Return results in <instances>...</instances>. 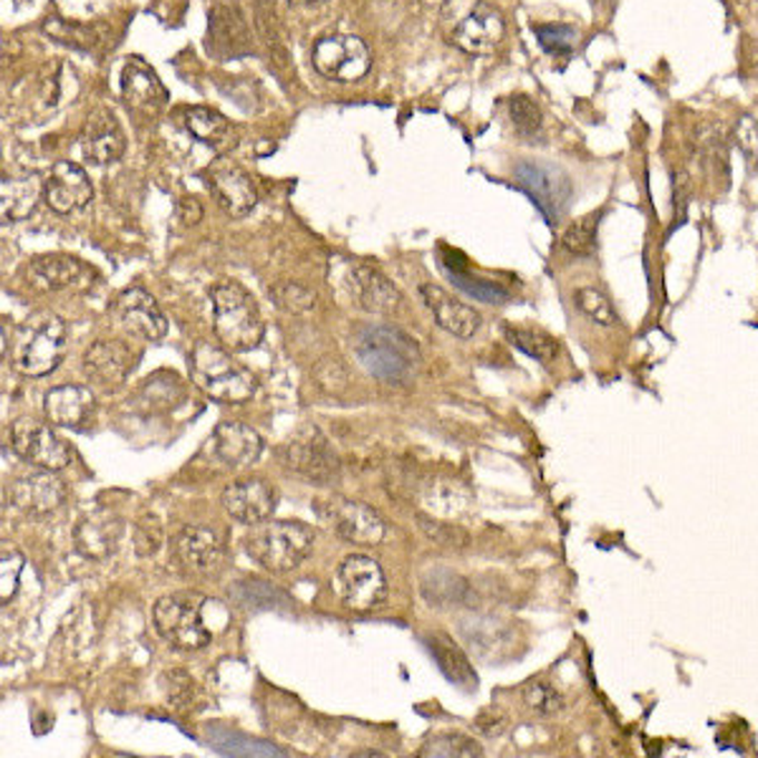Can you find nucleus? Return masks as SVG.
Returning a JSON list of instances; mask_svg holds the SVG:
<instances>
[{
  "instance_id": "obj_1",
  "label": "nucleus",
  "mask_w": 758,
  "mask_h": 758,
  "mask_svg": "<svg viewBox=\"0 0 758 758\" xmlns=\"http://www.w3.org/2000/svg\"><path fill=\"white\" fill-rule=\"evenodd\" d=\"M213 329L230 352H250L264 339L258 304L236 280H220L210 288Z\"/></svg>"
},
{
  "instance_id": "obj_2",
  "label": "nucleus",
  "mask_w": 758,
  "mask_h": 758,
  "mask_svg": "<svg viewBox=\"0 0 758 758\" xmlns=\"http://www.w3.org/2000/svg\"><path fill=\"white\" fill-rule=\"evenodd\" d=\"M248 557L266 572L286 574L304 564L314 549V531L302 521H260L248 531Z\"/></svg>"
},
{
  "instance_id": "obj_3",
  "label": "nucleus",
  "mask_w": 758,
  "mask_h": 758,
  "mask_svg": "<svg viewBox=\"0 0 758 758\" xmlns=\"http://www.w3.org/2000/svg\"><path fill=\"white\" fill-rule=\"evenodd\" d=\"M69 326L51 312L33 314L18 326L13 344V367L26 377H46L67 357Z\"/></svg>"
},
{
  "instance_id": "obj_4",
  "label": "nucleus",
  "mask_w": 758,
  "mask_h": 758,
  "mask_svg": "<svg viewBox=\"0 0 758 758\" xmlns=\"http://www.w3.org/2000/svg\"><path fill=\"white\" fill-rule=\"evenodd\" d=\"M445 41L465 53H491L503 39V21L485 0H445L440 8Z\"/></svg>"
},
{
  "instance_id": "obj_5",
  "label": "nucleus",
  "mask_w": 758,
  "mask_h": 758,
  "mask_svg": "<svg viewBox=\"0 0 758 758\" xmlns=\"http://www.w3.org/2000/svg\"><path fill=\"white\" fill-rule=\"evenodd\" d=\"M190 374L200 392H205L210 400L230 402V405L250 400L258 390V382L250 370L243 367L220 346L208 342H200L193 350Z\"/></svg>"
},
{
  "instance_id": "obj_6",
  "label": "nucleus",
  "mask_w": 758,
  "mask_h": 758,
  "mask_svg": "<svg viewBox=\"0 0 758 758\" xmlns=\"http://www.w3.org/2000/svg\"><path fill=\"white\" fill-rule=\"evenodd\" d=\"M208 599L190 592L165 594L155 602L157 634L175 650H200L210 642V630L203 620V607Z\"/></svg>"
},
{
  "instance_id": "obj_7",
  "label": "nucleus",
  "mask_w": 758,
  "mask_h": 758,
  "mask_svg": "<svg viewBox=\"0 0 758 758\" xmlns=\"http://www.w3.org/2000/svg\"><path fill=\"white\" fill-rule=\"evenodd\" d=\"M336 589L344 607L352 612H372L387 599L385 572L377 561L364 554H352L342 561Z\"/></svg>"
},
{
  "instance_id": "obj_8",
  "label": "nucleus",
  "mask_w": 758,
  "mask_h": 758,
  "mask_svg": "<svg viewBox=\"0 0 758 758\" xmlns=\"http://www.w3.org/2000/svg\"><path fill=\"white\" fill-rule=\"evenodd\" d=\"M319 513L326 526L350 544L374 547L385 539V521L367 503L344 499V495H329L319 503Z\"/></svg>"
},
{
  "instance_id": "obj_9",
  "label": "nucleus",
  "mask_w": 758,
  "mask_h": 758,
  "mask_svg": "<svg viewBox=\"0 0 758 758\" xmlns=\"http://www.w3.org/2000/svg\"><path fill=\"white\" fill-rule=\"evenodd\" d=\"M516 183L549 223H557L569 210L574 187L569 175L559 167L547 163H521L516 167Z\"/></svg>"
},
{
  "instance_id": "obj_10",
  "label": "nucleus",
  "mask_w": 758,
  "mask_h": 758,
  "mask_svg": "<svg viewBox=\"0 0 758 758\" xmlns=\"http://www.w3.org/2000/svg\"><path fill=\"white\" fill-rule=\"evenodd\" d=\"M312 63L322 77L339 83H352L367 77L372 53L367 43L357 39V36H324V39L314 43Z\"/></svg>"
},
{
  "instance_id": "obj_11",
  "label": "nucleus",
  "mask_w": 758,
  "mask_h": 758,
  "mask_svg": "<svg viewBox=\"0 0 758 758\" xmlns=\"http://www.w3.org/2000/svg\"><path fill=\"white\" fill-rule=\"evenodd\" d=\"M264 453V440L256 430L243 423H223L213 430L203 447V457L215 471H246Z\"/></svg>"
},
{
  "instance_id": "obj_12",
  "label": "nucleus",
  "mask_w": 758,
  "mask_h": 758,
  "mask_svg": "<svg viewBox=\"0 0 758 758\" xmlns=\"http://www.w3.org/2000/svg\"><path fill=\"white\" fill-rule=\"evenodd\" d=\"M13 451L26 463L39 465L41 471H63L71 463V447L63 437L53 433L49 425L33 417H18L11 430Z\"/></svg>"
},
{
  "instance_id": "obj_13",
  "label": "nucleus",
  "mask_w": 758,
  "mask_h": 758,
  "mask_svg": "<svg viewBox=\"0 0 758 758\" xmlns=\"http://www.w3.org/2000/svg\"><path fill=\"white\" fill-rule=\"evenodd\" d=\"M284 463L288 471L316 483L332 481L339 473V457L332 451L329 440L312 425L298 430L284 445Z\"/></svg>"
},
{
  "instance_id": "obj_14",
  "label": "nucleus",
  "mask_w": 758,
  "mask_h": 758,
  "mask_svg": "<svg viewBox=\"0 0 758 758\" xmlns=\"http://www.w3.org/2000/svg\"><path fill=\"white\" fill-rule=\"evenodd\" d=\"M208 190L220 205V210L230 218H246V215L258 205V193L250 177L240 167L230 163H215L205 173Z\"/></svg>"
},
{
  "instance_id": "obj_15",
  "label": "nucleus",
  "mask_w": 758,
  "mask_h": 758,
  "mask_svg": "<svg viewBox=\"0 0 758 758\" xmlns=\"http://www.w3.org/2000/svg\"><path fill=\"white\" fill-rule=\"evenodd\" d=\"M93 198L89 175L77 163H56L43 183V200L53 213L71 215L87 208Z\"/></svg>"
},
{
  "instance_id": "obj_16",
  "label": "nucleus",
  "mask_w": 758,
  "mask_h": 758,
  "mask_svg": "<svg viewBox=\"0 0 758 758\" xmlns=\"http://www.w3.org/2000/svg\"><path fill=\"white\" fill-rule=\"evenodd\" d=\"M173 554L190 572L208 574L226 557V536L210 526H185L173 541Z\"/></svg>"
},
{
  "instance_id": "obj_17",
  "label": "nucleus",
  "mask_w": 758,
  "mask_h": 758,
  "mask_svg": "<svg viewBox=\"0 0 758 758\" xmlns=\"http://www.w3.org/2000/svg\"><path fill=\"white\" fill-rule=\"evenodd\" d=\"M93 278H97V274L83 260L61 256V253L41 256L28 266V280L39 292H67V288L83 292V288L93 286Z\"/></svg>"
},
{
  "instance_id": "obj_18",
  "label": "nucleus",
  "mask_w": 758,
  "mask_h": 758,
  "mask_svg": "<svg viewBox=\"0 0 758 758\" xmlns=\"http://www.w3.org/2000/svg\"><path fill=\"white\" fill-rule=\"evenodd\" d=\"M223 509L230 519L248 526H256L260 521H268L276 511V493L270 483L264 479H240L233 481L223 491Z\"/></svg>"
},
{
  "instance_id": "obj_19",
  "label": "nucleus",
  "mask_w": 758,
  "mask_h": 758,
  "mask_svg": "<svg viewBox=\"0 0 758 758\" xmlns=\"http://www.w3.org/2000/svg\"><path fill=\"white\" fill-rule=\"evenodd\" d=\"M117 319L129 334L139 336L145 342H157L167 334V319L160 306L147 294L145 288H127L117 298Z\"/></svg>"
},
{
  "instance_id": "obj_20",
  "label": "nucleus",
  "mask_w": 758,
  "mask_h": 758,
  "mask_svg": "<svg viewBox=\"0 0 758 758\" xmlns=\"http://www.w3.org/2000/svg\"><path fill=\"white\" fill-rule=\"evenodd\" d=\"M127 149V137L109 109H93L81 129V152L93 165L117 163Z\"/></svg>"
},
{
  "instance_id": "obj_21",
  "label": "nucleus",
  "mask_w": 758,
  "mask_h": 758,
  "mask_svg": "<svg viewBox=\"0 0 758 758\" xmlns=\"http://www.w3.org/2000/svg\"><path fill=\"white\" fill-rule=\"evenodd\" d=\"M11 501L18 511L28 513V516H46V513H53L67 501V489L56 479L53 471L28 473L13 481Z\"/></svg>"
},
{
  "instance_id": "obj_22",
  "label": "nucleus",
  "mask_w": 758,
  "mask_h": 758,
  "mask_svg": "<svg viewBox=\"0 0 758 758\" xmlns=\"http://www.w3.org/2000/svg\"><path fill=\"white\" fill-rule=\"evenodd\" d=\"M121 533H125V521L117 513L99 509L79 521L77 531H73V544L87 559H107L117 551Z\"/></svg>"
},
{
  "instance_id": "obj_23",
  "label": "nucleus",
  "mask_w": 758,
  "mask_h": 758,
  "mask_svg": "<svg viewBox=\"0 0 758 758\" xmlns=\"http://www.w3.org/2000/svg\"><path fill=\"white\" fill-rule=\"evenodd\" d=\"M350 292L364 312L390 316L400 308L402 296L395 288V284L382 274V270L372 268L367 264H357L350 270Z\"/></svg>"
},
{
  "instance_id": "obj_24",
  "label": "nucleus",
  "mask_w": 758,
  "mask_h": 758,
  "mask_svg": "<svg viewBox=\"0 0 758 758\" xmlns=\"http://www.w3.org/2000/svg\"><path fill=\"white\" fill-rule=\"evenodd\" d=\"M420 294H423V302L430 308V314L435 316L440 329L461 336V339H471L481 329V314L467 304L457 302V298L443 292L440 286L423 284L420 286Z\"/></svg>"
},
{
  "instance_id": "obj_25",
  "label": "nucleus",
  "mask_w": 758,
  "mask_h": 758,
  "mask_svg": "<svg viewBox=\"0 0 758 758\" xmlns=\"http://www.w3.org/2000/svg\"><path fill=\"white\" fill-rule=\"evenodd\" d=\"M83 372L87 377L99 382L101 387H117L129 377V372L135 367L132 352L127 350L121 342H93L87 352H83Z\"/></svg>"
},
{
  "instance_id": "obj_26",
  "label": "nucleus",
  "mask_w": 758,
  "mask_h": 758,
  "mask_svg": "<svg viewBox=\"0 0 758 758\" xmlns=\"http://www.w3.org/2000/svg\"><path fill=\"white\" fill-rule=\"evenodd\" d=\"M93 405H97V400H93L91 390L81 385L53 387L43 397L46 420L51 425L71 430H81L83 425H89V420L93 417Z\"/></svg>"
},
{
  "instance_id": "obj_27",
  "label": "nucleus",
  "mask_w": 758,
  "mask_h": 758,
  "mask_svg": "<svg viewBox=\"0 0 758 758\" xmlns=\"http://www.w3.org/2000/svg\"><path fill=\"white\" fill-rule=\"evenodd\" d=\"M121 97L139 111H157L167 105L170 93L145 61L129 59L121 69Z\"/></svg>"
},
{
  "instance_id": "obj_28",
  "label": "nucleus",
  "mask_w": 758,
  "mask_h": 758,
  "mask_svg": "<svg viewBox=\"0 0 758 758\" xmlns=\"http://www.w3.org/2000/svg\"><path fill=\"white\" fill-rule=\"evenodd\" d=\"M208 49L215 56L250 53V31L238 8L218 6L210 11Z\"/></svg>"
},
{
  "instance_id": "obj_29",
  "label": "nucleus",
  "mask_w": 758,
  "mask_h": 758,
  "mask_svg": "<svg viewBox=\"0 0 758 758\" xmlns=\"http://www.w3.org/2000/svg\"><path fill=\"white\" fill-rule=\"evenodd\" d=\"M503 336L509 339V344L516 346L519 352L526 354V357L536 360L541 364H551L559 357V339L551 336L547 329L533 324H503Z\"/></svg>"
},
{
  "instance_id": "obj_30",
  "label": "nucleus",
  "mask_w": 758,
  "mask_h": 758,
  "mask_svg": "<svg viewBox=\"0 0 758 758\" xmlns=\"http://www.w3.org/2000/svg\"><path fill=\"white\" fill-rule=\"evenodd\" d=\"M183 125L198 142L220 147L230 137V121L210 107H187L183 111Z\"/></svg>"
},
{
  "instance_id": "obj_31",
  "label": "nucleus",
  "mask_w": 758,
  "mask_h": 758,
  "mask_svg": "<svg viewBox=\"0 0 758 758\" xmlns=\"http://www.w3.org/2000/svg\"><path fill=\"white\" fill-rule=\"evenodd\" d=\"M43 187L33 177H18V180H3V218L23 220L33 213Z\"/></svg>"
},
{
  "instance_id": "obj_32",
  "label": "nucleus",
  "mask_w": 758,
  "mask_h": 758,
  "mask_svg": "<svg viewBox=\"0 0 758 758\" xmlns=\"http://www.w3.org/2000/svg\"><path fill=\"white\" fill-rule=\"evenodd\" d=\"M430 650H433L437 666L445 672L447 680H453L457 682V686H465V688H471L473 682H479L475 672L471 670V662L465 660V654L457 650V644H453L451 638H445V634H435Z\"/></svg>"
},
{
  "instance_id": "obj_33",
  "label": "nucleus",
  "mask_w": 758,
  "mask_h": 758,
  "mask_svg": "<svg viewBox=\"0 0 758 758\" xmlns=\"http://www.w3.org/2000/svg\"><path fill=\"white\" fill-rule=\"evenodd\" d=\"M417 756L423 758H479L483 756V746L471 736L463 734H437L430 736L420 746Z\"/></svg>"
},
{
  "instance_id": "obj_34",
  "label": "nucleus",
  "mask_w": 758,
  "mask_h": 758,
  "mask_svg": "<svg viewBox=\"0 0 758 758\" xmlns=\"http://www.w3.org/2000/svg\"><path fill=\"white\" fill-rule=\"evenodd\" d=\"M574 304L589 322H594L599 326H607V329H610V326L620 324V316H617L610 296H607L599 286L577 288Z\"/></svg>"
},
{
  "instance_id": "obj_35",
  "label": "nucleus",
  "mask_w": 758,
  "mask_h": 758,
  "mask_svg": "<svg viewBox=\"0 0 758 758\" xmlns=\"http://www.w3.org/2000/svg\"><path fill=\"white\" fill-rule=\"evenodd\" d=\"M599 218H602V213H589L584 218L572 223V226L564 230V236H561V248L572 253V256H592L597 248Z\"/></svg>"
},
{
  "instance_id": "obj_36",
  "label": "nucleus",
  "mask_w": 758,
  "mask_h": 758,
  "mask_svg": "<svg viewBox=\"0 0 758 758\" xmlns=\"http://www.w3.org/2000/svg\"><path fill=\"white\" fill-rule=\"evenodd\" d=\"M509 111H511V121H513V129H516V135L521 139H533L541 137V129H544V117H541V109L536 101L526 93H519V97H513L509 101Z\"/></svg>"
},
{
  "instance_id": "obj_37",
  "label": "nucleus",
  "mask_w": 758,
  "mask_h": 758,
  "mask_svg": "<svg viewBox=\"0 0 758 758\" xmlns=\"http://www.w3.org/2000/svg\"><path fill=\"white\" fill-rule=\"evenodd\" d=\"M43 31L51 36L63 46H71V49L77 51H89L97 46V33L91 31V28L81 26V23H69L63 21L59 16H51L43 21Z\"/></svg>"
},
{
  "instance_id": "obj_38",
  "label": "nucleus",
  "mask_w": 758,
  "mask_h": 758,
  "mask_svg": "<svg viewBox=\"0 0 758 758\" xmlns=\"http://www.w3.org/2000/svg\"><path fill=\"white\" fill-rule=\"evenodd\" d=\"M523 703L536 716H557L564 710V698L547 680H533L523 688Z\"/></svg>"
},
{
  "instance_id": "obj_39",
  "label": "nucleus",
  "mask_w": 758,
  "mask_h": 758,
  "mask_svg": "<svg viewBox=\"0 0 758 758\" xmlns=\"http://www.w3.org/2000/svg\"><path fill=\"white\" fill-rule=\"evenodd\" d=\"M533 33H536V39L541 43V49L551 56H569L574 51L577 46V28L572 26H533Z\"/></svg>"
},
{
  "instance_id": "obj_40",
  "label": "nucleus",
  "mask_w": 758,
  "mask_h": 758,
  "mask_svg": "<svg viewBox=\"0 0 758 758\" xmlns=\"http://www.w3.org/2000/svg\"><path fill=\"white\" fill-rule=\"evenodd\" d=\"M23 567H26V559L21 551L6 544L3 554H0V602L3 604H8L16 597Z\"/></svg>"
},
{
  "instance_id": "obj_41",
  "label": "nucleus",
  "mask_w": 758,
  "mask_h": 758,
  "mask_svg": "<svg viewBox=\"0 0 758 758\" xmlns=\"http://www.w3.org/2000/svg\"><path fill=\"white\" fill-rule=\"evenodd\" d=\"M132 541H135L137 557H155L163 547L160 519H157L155 513H142V516H139L135 523Z\"/></svg>"
},
{
  "instance_id": "obj_42",
  "label": "nucleus",
  "mask_w": 758,
  "mask_h": 758,
  "mask_svg": "<svg viewBox=\"0 0 758 758\" xmlns=\"http://www.w3.org/2000/svg\"><path fill=\"white\" fill-rule=\"evenodd\" d=\"M276 298H278V304L292 314H304L316 302L314 292H308V288L302 284H280L276 288Z\"/></svg>"
},
{
  "instance_id": "obj_43",
  "label": "nucleus",
  "mask_w": 758,
  "mask_h": 758,
  "mask_svg": "<svg viewBox=\"0 0 758 758\" xmlns=\"http://www.w3.org/2000/svg\"><path fill=\"white\" fill-rule=\"evenodd\" d=\"M734 139L738 142V147H741L746 160L756 165L758 163V121L751 115H744L736 121Z\"/></svg>"
},
{
  "instance_id": "obj_44",
  "label": "nucleus",
  "mask_w": 758,
  "mask_h": 758,
  "mask_svg": "<svg viewBox=\"0 0 758 758\" xmlns=\"http://www.w3.org/2000/svg\"><path fill=\"white\" fill-rule=\"evenodd\" d=\"M690 193H692L690 175L680 170L676 177H672V220H676V226H680V220L686 218Z\"/></svg>"
},
{
  "instance_id": "obj_45",
  "label": "nucleus",
  "mask_w": 758,
  "mask_h": 758,
  "mask_svg": "<svg viewBox=\"0 0 758 758\" xmlns=\"http://www.w3.org/2000/svg\"><path fill=\"white\" fill-rule=\"evenodd\" d=\"M505 723H509V720H505L503 710L499 708H485L483 713L475 718V728H479L483 736H491V738L501 736L505 731Z\"/></svg>"
},
{
  "instance_id": "obj_46",
  "label": "nucleus",
  "mask_w": 758,
  "mask_h": 758,
  "mask_svg": "<svg viewBox=\"0 0 758 758\" xmlns=\"http://www.w3.org/2000/svg\"><path fill=\"white\" fill-rule=\"evenodd\" d=\"M177 213H180V220L185 223V226H195V223H200L203 218V208L195 198L180 200V208H177Z\"/></svg>"
},
{
  "instance_id": "obj_47",
  "label": "nucleus",
  "mask_w": 758,
  "mask_h": 758,
  "mask_svg": "<svg viewBox=\"0 0 758 758\" xmlns=\"http://www.w3.org/2000/svg\"><path fill=\"white\" fill-rule=\"evenodd\" d=\"M292 3H322V0H292Z\"/></svg>"
}]
</instances>
